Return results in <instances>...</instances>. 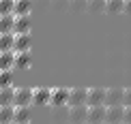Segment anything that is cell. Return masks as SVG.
Segmentation results:
<instances>
[{
    "instance_id": "6da1fadb",
    "label": "cell",
    "mask_w": 131,
    "mask_h": 124,
    "mask_svg": "<svg viewBox=\"0 0 131 124\" xmlns=\"http://www.w3.org/2000/svg\"><path fill=\"white\" fill-rule=\"evenodd\" d=\"M86 114H88V105L69 107V111H67V122H69V124H82V122H86Z\"/></svg>"
},
{
    "instance_id": "7a4b0ae2",
    "label": "cell",
    "mask_w": 131,
    "mask_h": 124,
    "mask_svg": "<svg viewBox=\"0 0 131 124\" xmlns=\"http://www.w3.org/2000/svg\"><path fill=\"white\" fill-rule=\"evenodd\" d=\"M105 105H90L88 114H86V124H99L105 122Z\"/></svg>"
},
{
    "instance_id": "3957f363",
    "label": "cell",
    "mask_w": 131,
    "mask_h": 124,
    "mask_svg": "<svg viewBox=\"0 0 131 124\" xmlns=\"http://www.w3.org/2000/svg\"><path fill=\"white\" fill-rule=\"evenodd\" d=\"M86 96H88V90H86V88H69V99H67V107H75V105H86Z\"/></svg>"
},
{
    "instance_id": "277c9868",
    "label": "cell",
    "mask_w": 131,
    "mask_h": 124,
    "mask_svg": "<svg viewBox=\"0 0 131 124\" xmlns=\"http://www.w3.org/2000/svg\"><path fill=\"white\" fill-rule=\"evenodd\" d=\"M123 118H125V105H112L105 109V124H118L123 122Z\"/></svg>"
},
{
    "instance_id": "5b68a950",
    "label": "cell",
    "mask_w": 131,
    "mask_h": 124,
    "mask_svg": "<svg viewBox=\"0 0 131 124\" xmlns=\"http://www.w3.org/2000/svg\"><path fill=\"white\" fill-rule=\"evenodd\" d=\"M67 99H69V88H52L50 105H54V107H62V105H67Z\"/></svg>"
},
{
    "instance_id": "8992f818",
    "label": "cell",
    "mask_w": 131,
    "mask_h": 124,
    "mask_svg": "<svg viewBox=\"0 0 131 124\" xmlns=\"http://www.w3.org/2000/svg\"><path fill=\"white\" fill-rule=\"evenodd\" d=\"M32 39H30V32H15V43H13V49L15 51H30Z\"/></svg>"
},
{
    "instance_id": "52a82bcc",
    "label": "cell",
    "mask_w": 131,
    "mask_h": 124,
    "mask_svg": "<svg viewBox=\"0 0 131 124\" xmlns=\"http://www.w3.org/2000/svg\"><path fill=\"white\" fill-rule=\"evenodd\" d=\"M30 103H32V88H15L13 105H26L28 107Z\"/></svg>"
},
{
    "instance_id": "ba28073f",
    "label": "cell",
    "mask_w": 131,
    "mask_h": 124,
    "mask_svg": "<svg viewBox=\"0 0 131 124\" xmlns=\"http://www.w3.org/2000/svg\"><path fill=\"white\" fill-rule=\"evenodd\" d=\"M123 96H125V90L123 88H110V90H105V107L123 105Z\"/></svg>"
},
{
    "instance_id": "9c48e42d",
    "label": "cell",
    "mask_w": 131,
    "mask_h": 124,
    "mask_svg": "<svg viewBox=\"0 0 131 124\" xmlns=\"http://www.w3.org/2000/svg\"><path fill=\"white\" fill-rule=\"evenodd\" d=\"M86 105H105V90L103 88H90L86 96Z\"/></svg>"
},
{
    "instance_id": "30bf717a",
    "label": "cell",
    "mask_w": 131,
    "mask_h": 124,
    "mask_svg": "<svg viewBox=\"0 0 131 124\" xmlns=\"http://www.w3.org/2000/svg\"><path fill=\"white\" fill-rule=\"evenodd\" d=\"M50 96H52V88H45V86L32 88V103L45 105V103H50Z\"/></svg>"
},
{
    "instance_id": "8fae6325",
    "label": "cell",
    "mask_w": 131,
    "mask_h": 124,
    "mask_svg": "<svg viewBox=\"0 0 131 124\" xmlns=\"http://www.w3.org/2000/svg\"><path fill=\"white\" fill-rule=\"evenodd\" d=\"M28 122H30V109L26 105H15L13 124H28Z\"/></svg>"
},
{
    "instance_id": "7c38bea8",
    "label": "cell",
    "mask_w": 131,
    "mask_h": 124,
    "mask_svg": "<svg viewBox=\"0 0 131 124\" xmlns=\"http://www.w3.org/2000/svg\"><path fill=\"white\" fill-rule=\"evenodd\" d=\"M15 66V49L0 51V71H11Z\"/></svg>"
},
{
    "instance_id": "4fadbf2b",
    "label": "cell",
    "mask_w": 131,
    "mask_h": 124,
    "mask_svg": "<svg viewBox=\"0 0 131 124\" xmlns=\"http://www.w3.org/2000/svg\"><path fill=\"white\" fill-rule=\"evenodd\" d=\"M13 32H30V15H15Z\"/></svg>"
},
{
    "instance_id": "5bb4252c",
    "label": "cell",
    "mask_w": 131,
    "mask_h": 124,
    "mask_svg": "<svg viewBox=\"0 0 131 124\" xmlns=\"http://www.w3.org/2000/svg\"><path fill=\"white\" fill-rule=\"evenodd\" d=\"M32 64L30 51H15V68H28Z\"/></svg>"
},
{
    "instance_id": "9a60e30c",
    "label": "cell",
    "mask_w": 131,
    "mask_h": 124,
    "mask_svg": "<svg viewBox=\"0 0 131 124\" xmlns=\"http://www.w3.org/2000/svg\"><path fill=\"white\" fill-rule=\"evenodd\" d=\"M15 105H0V124H13Z\"/></svg>"
},
{
    "instance_id": "2e32d148",
    "label": "cell",
    "mask_w": 131,
    "mask_h": 124,
    "mask_svg": "<svg viewBox=\"0 0 131 124\" xmlns=\"http://www.w3.org/2000/svg\"><path fill=\"white\" fill-rule=\"evenodd\" d=\"M13 26H15V13L0 15V32H13Z\"/></svg>"
},
{
    "instance_id": "e0dca14e",
    "label": "cell",
    "mask_w": 131,
    "mask_h": 124,
    "mask_svg": "<svg viewBox=\"0 0 131 124\" xmlns=\"http://www.w3.org/2000/svg\"><path fill=\"white\" fill-rule=\"evenodd\" d=\"M15 43V32H0V51L13 49Z\"/></svg>"
},
{
    "instance_id": "ac0fdd59",
    "label": "cell",
    "mask_w": 131,
    "mask_h": 124,
    "mask_svg": "<svg viewBox=\"0 0 131 124\" xmlns=\"http://www.w3.org/2000/svg\"><path fill=\"white\" fill-rule=\"evenodd\" d=\"M30 11H32V0H15V9H13L15 15H30Z\"/></svg>"
},
{
    "instance_id": "d6986e66",
    "label": "cell",
    "mask_w": 131,
    "mask_h": 124,
    "mask_svg": "<svg viewBox=\"0 0 131 124\" xmlns=\"http://www.w3.org/2000/svg\"><path fill=\"white\" fill-rule=\"evenodd\" d=\"M13 96H15V88L13 86L0 88V105H13Z\"/></svg>"
},
{
    "instance_id": "ffe728a7",
    "label": "cell",
    "mask_w": 131,
    "mask_h": 124,
    "mask_svg": "<svg viewBox=\"0 0 131 124\" xmlns=\"http://www.w3.org/2000/svg\"><path fill=\"white\" fill-rule=\"evenodd\" d=\"M105 11L107 13H121V11H125V0H105Z\"/></svg>"
},
{
    "instance_id": "44dd1931",
    "label": "cell",
    "mask_w": 131,
    "mask_h": 124,
    "mask_svg": "<svg viewBox=\"0 0 131 124\" xmlns=\"http://www.w3.org/2000/svg\"><path fill=\"white\" fill-rule=\"evenodd\" d=\"M86 11H92V13L105 11V0H88L86 2Z\"/></svg>"
},
{
    "instance_id": "7402d4cb",
    "label": "cell",
    "mask_w": 131,
    "mask_h": 124,
    "mask_svg": "<svg viewBox=\"0 0 131 124\" xmlns=\"http://www.w3.org/2000/svg\"><path fill=\"white\" fill-rule=\"evenodd\" d=\"M13 9H15V0H0V15L13 13Z\"/></svg>"
},
{
    "instance_id": "603a6c76",
    "label": "cell",
    "mask_w": 131,
    "mask_h": 124,
    "mask_svg": "<svg viewBox=\"0 0 131 124\" xmlns=\"http://www.w3.org/2000/svg\"><path fill=\"white\" fill-rule=\"evenodd\" d=\"M7 86H13L11 71H0V88H7Z\"/></svg>"
},
{
    "instance_id": "cb8c5ba5",
    "label": "cell",
    "mask_w": 131,
    "mask_h": 124,
    "mask_svg": "<svg viewBox=\"0 0 131 124\" xmlns=\"http://www.w3.org/2000/svg\"><path fill=\"white\" fill-rule=\"evenodd\" d=\"M86 2L88 0H69V9L71 11H86Z\"/></svg>"
},
{
    "instance_id": "d4e9b609",
    "label": "cell",
    "mask_w": 131,
    "mask_h": 124,
    "mask_svg": "<svg viewBox=\"0 0 131 124\" xmlns=\"http://www.w3.org/2000/svg\"><path fill=\"white\" fill-rule=\"evenodd\" d=\"M125 124H131V105H125V118H123Z\"/></svg>"
},
{
    "instance_id": "484cf974",
    "label": "cell",
    "mask_w": 131,
    "mask_h": 124,
    "mask_svg": "<svg viewBox=\"0 0 131 124\" xmlns=\"http://www.w3.org/2000/svg\"><path fill=\"white\" fill-rule=\"evenodd\" d=\"M123 105H131V88L125 90V96H123Z\"/></svg>"
},
{
    "instance_id": "4316f807",
    "label": "cell",
    "mask_w": 131,
    "mask_h": 124,
    "mask_svg": "<svg viewBox=\"0 0 131 124\" xmlns=\"http://www.w3.org/2000/svg\"><path fill=\"white\" fill-rule=\"evenodd\" d=\"M125 11H127V13H131V0H125Z\"/></svg>"
},
{
    "instance_id": "83f0119b",
    "label": "cell",
    "mask_w": 131,
    "mask_h": 124,
    "mask_svg": "<svg viewBox=\"0 0 131 124\" xmlns=\"http://www.w3.org/2000/svg\"><path fill=\"white\" fill-rule=\"evenodd\" d=\"M99 124H105V122H99Z\"/></svg>"
},
{
    "instance_id": "f1b7e54d",
    "label": "cell",
    "mask_w": 131,
    "mask_h": 124,
    "mask_svg": "<svg viewBox=\"0 0 131 124\" xmlns=\"http://www.w3.org/2000/svg\"><path fill=\"white\" fill-rule=\"evenodd\" d=\"M118 124H123V122H118Z\"/></svg>"
},
{
    "instance_id": "f546056e",
    "label": "cell",
    "mask_w": 131,
    "mask_h": 124,
    "mask_svg": "<svg viewBox=\"0 0 131 124\" xmlns=\"http://www.w3.org/2000/svg\"><path fill=\"white\" fill-rule=\"evenodd\" d=\"M82 124H86V122H82Z\"/></svg>"
},
{
    "instance_id": "4dcf8cb0",
    "label": "cell",
    "mask_w": 131,
    "mask_h": 124,
    "mask_svg": "<svg viewBox=\"0 0 131 124\" xmlns=\"http://www.w3.org/2000/svg\"><path fill=\"white\" fill-rule=\"evenodd\" d=\"M58 124H60V122H58Z\"/></svg>"
},
{
    "instance_id": "1f68e13d",
    "label": "cell",
    "mask_w": 131,
    "mask_h": 124,
    "mask_svg": "<svg viewBox=\"0 0 131 124\" xmlns=\"http://www.w3.org/2000/svg\"><path fill=\"white\" fill-rule=\"evenodd\" d=\"M28 124H30V122H28Z\"/></svg>"
}]
</instances>
